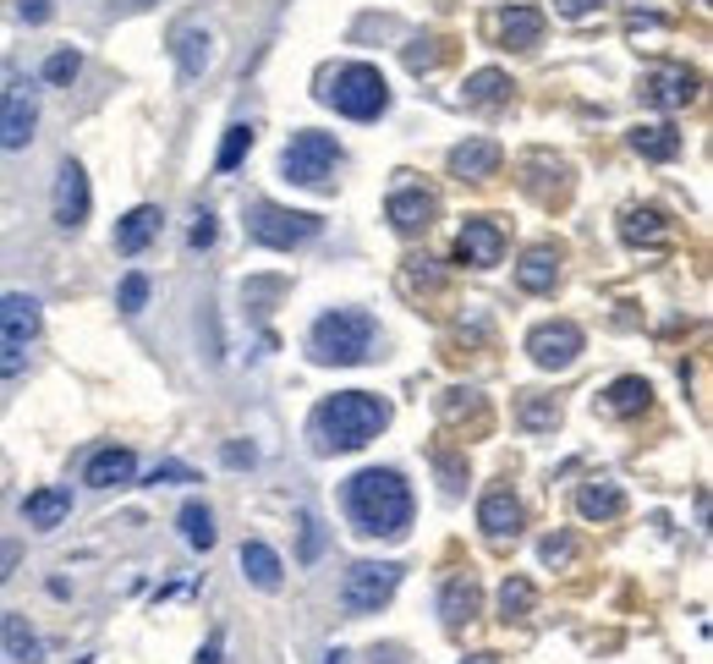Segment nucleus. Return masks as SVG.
I'll use <instances>...</instances> for the list:
<instances>
[{
  "label": "nucleus",
  "instance_id": "f257e3e1",
  "mask_svg": "<svg viewBox=\"0 0 713 664\" xmlns=\"http://www.w3.org/2000/svg\"><path fill=\"white\" fill-rule=\"evenodd\" d=\"M346 516L369 538H401L412 527V489L396 467H363L346 478Z\"/></svg>",
  "mask_w": 713,
  "mask_h": 664
},
{
  "label": "nucleus",
  "instance_id": "f03ea898",
  "mask_svg": "<svg viewBox=\"0 0 713 664\" xmlns=\"http://www.w3.org/2000/svg\"><path fill=\"white\" fill-rule=\"evenodd\" d=\"M385 429H390V401L369 396V391H340V396L318 401L313 423H307V434H313L318 451H363Z\"/></svg>",
  "mask_w": 713,
  "mask_h": 664
},
{
  "label": "nucleus",
  "instance_id": "7ed1b4c3",
  "mask_svg": "<svg viewBox=\"0 0 713 664\" xmlns=\"http://www.w3.org/2000/svg\"><path fill=\"white\" fill-rule=\"evenodd\" d=\"M379 347V324L374 313L363 307H335V313H318L313 329H307V352L313 363L324 369H356V363H369Z\"/></svg>",
  "mask_w": 713,
  "mask_h": 664
},
{
  "label": "nucleus",
  "instance_id": "20e7f679",
  "mask_svg": "<svg viewBox=\"0 0 713 664\" xmlns=\"http://www.w3.org/2000/svg\"><path fill=\"white\" fill-rule=\"evenodd\" d=\"M324 105H335V110H340V116H351V121H379V116H385V105H390V89H385L379 67L351 61V67H340V72L329 78Z\"/></svg>",
  "mask_w": 713,
  "mask_h": 664
},
{
  "label": "nucleus",
  "instance_id": "39448f33",
  "mask_svg": "<svg viewBox=\"0 0 713 664\" xmlns=\"http://www.w3.org/2000/svg\"><path fill=\"white\" fill-rule=\"evenodd\" d=\"M401 587V566L396 560H356L346 576H340V609L346 615H374L396 598Z\"/></svg>",
  "mask_w": 713,
  "mask_h": 664
},
{
  "label": "nucleus",
  "instance_id": "423d86ee",
  "mask_svg": "<svg viewBox=\"0 0 713 664\" xmlns=\"http://www.w3.org/2000/svg\"><path fill=\"white\" fill-rule=\"evenodd\" d=\"M335 165H340V143L329 132H296L280 154V176L296 187H324Z\"/></svg>",
  "mask_w": 713,
  "mask_h": 664
},
{
  "label": "nucleus",
  "instance_id": "0eeeda50",
  "mask_svg": "<svg viewBox=\"0 0 713 664\" xmlns=\"http://www.w3.org/2000/svg\"><path fill=\"white\" fill-rule=\"evenodd\" d=\"M247 231L264 247H302V242H313L324 231V220L302 214V209H280V203H253L247 209Z\"/></svg>",
  "mask_w": 713,
  "mask_h": 664
},
{
  "label": "nucleus",
  "instance_id": "6e6552de",
  "mask_svg": "<svg viewBox=\"0 0 713 664\" xmlns=\"http://www.w3.org/2000/svg\"><path fill=\"white\" fill-rule=\"evenodd\" d=\"M39 127V89L28 78H12L0 94V149H28Z\"/></svg>",
  "mask_w": 713,
  "mask_h": 664
},
{
  "label": "nucleus",
  "instance_id": "1a4fd4ad",
  "mask_svg": "<svg viewBox=\"0 0 713 664\" xmlns=\"http://www.w3.org/2000/svg\"><path fill=\"white\" fill-rule=\"evenodd\" d=\"M527 352H533V363H538V369L560 374V369H571V363L582 358V329H576V324H565V318L538 324L533 336H527Z\"/></svg>",
  "mask_w": 713,
  "mask_h": 664
},
{
  "label": "nucleus",
  "instance_id": "9d476101",
  "mask_svg": "<svg viewBox=\"0 0 713 664\" xmlns=\"http://www.w3.org/2000/svg\"><path fill=\"white\" fill-rule=\"evenodd\" d=\"M385 214H390V225H396L401 236H423V231L440 220V198L423 193V187H401V193H390Z\"/></svg>",
  "mask_w": 713,
  "mask_h": 664
},
{
  "label": "nucleus",
  "instance_id": "9b49d317",
  "mask_svg": "<svg viewBox=\"0 0 713 664\" xmlns=\"http://www.w3.org/2000/svg\"><path fill=\"white\" fill-rule=\"evenodd\" d=\"M642 100L658 105V110H680V105L697 100V72H686V67H658V72L642 78Z\"/></svg>",
  "mask_w": 713,
  "mask_h": 664
},
{
  "label": "nucleus",
  "instance_id": "f8f14e48",
  "mask_svg": "<svg viewBox=\"0 0 713 664\" xmlns=\"http://www.w3.org/2000/svg\"><path fill=\"white\" fill-rule=\"evenodd\" d=\"M89 176H83V165L78 160H67L61 165V176H56V225H67V231H78L83 220H89Z\"/></svg>",
  "mask_w": 713,
  "mask_h": 664
},
{
  "label": "nucleus",
  "instance_id": "ddd939ff",
  "mask_svg": "<svg viewBox=\"0 0 713 664\" xmlns=\"http://www.w3.org/2000/svg\"><path fill=\"white\" fill-rule=\"evenodd\" d=\"M456 253H461V264H472V269H494V264L505 258V231H500L494 220H467Z\"/></svg>",
  "mask_w": 713,
  "mask_h": 664
},
{
  "label": "nucleus",
  "instance_id": "4468645a",
  "mask_svg": "<svg viewBox=\"0 0 713 664\" xmlns=\"http://www.w3.org/2000/svg\"><path fill=\"white\" fill-rule=\"evenodd\" d=\"M478 527H483L494 544L516 538V533H522V500H516L511 489H494V494H483V505H478Z\"/></svg>",
  "mask_w": 713,
  "mask_h": 664
},
{
  "label": "nucleus",
  "instance_id": "2eb2a0df",
  "mask_svg": "<svg viewBox=\"0 0 713 664\" xmlns=\"http://www.w3.org/2000/svg\"><path fill=\"white\" fill-rule=\"evenodd\" d=\"M0 336L7 341H34L39 336V302L23 296V291H0Z\"/></svg>",
  "mask_w": 713,
  "mask_h": 664
},
{
  "label": "nucleus",
  "instance_id": "dca6fc26",
  "mask_svg": "<svg viewBox=\"0 0 713 664\" xmlns=\"http://www.w3.org/2000/svg\"><path fill=\"white\" fill-rule=\"evenodd\" d=\"M132 478H138V456L121 451V445L94 451V462H89V473H83L89 489H121V484H132Z\"/></svg>",
  "mask_w": 713,
  "mask_h": 664
},
{
  "label": "nucleus",
  "instance_id": "f3484780",
  "mask_svg": "<svg viewBox=\"0 0 713 664\" xmlns=\"http://www.w3.org/2000/svg\"><path fill=\"white\" fill-rule=\"evenodd\" d=\"M478 609H483L478 576H472V571L451 576V582H445V593H440V615H445V626H467V620H472Z\"/></svg>",
  "mask_w": 713,
  "mask_h": 664
},
{
  "label": "nucleus",
  "instance_id": "a211bd4d",
  "mask_svg": "<svg viewBox=\"0 0 713 664\" xmlns=\"http://www.w3.org/2000/svg\"><path fill=\"white\" fill-rule=\"evenodd\" d=\"M494 171H500V143L472 138V143L451 149V176H461V182H483V176H494Z\"/></svg>",
  "mask_w": 713,
  "mask_h": 664
},
{
  "label": "nucleus",
  "instance_id": "6ab92c4d",
  "mask_svg": "<svg viewBox=\"0 0 713 664\" xmlns=\"http://www.w3.org/2000/svg\"><path fill=\"white\" fill-rule=\"evenodd\" d=\"M538 39H543V12L538 7H511L500 18V45L505 50H533Z\"/></svg>",
  "mask_w": 713,
  "mask_h": 664
},
{
  "label": "nucleus",
  "instance_id": "aec40b11",
  "mask_svg": "<svg viewBox=\"0 0 713 664\" xmlns=\"http://www.w3.org/2000/svg\"><path fill=\"white\" fill-rule=\"evenodd\" d=\"M160 220H165V214H160L154 203H138V209H132V214L116 225V247H121L127 258H132V253H143V247L160 236Z\"/></svg>",
  "mask_w": 713,
  "mask_h": 664
},
{
  "label": "nucleus",
  "instance_id": "412c9836",
  "mask_svg": "<svg viewBox=\"0 0 713 664\" xmlns=\"http://www.w3.org/2000/svg\"><path fill=\"white\" fill-rule=\"evenodd\" d=\"M171 50H176V61H182V78H203L209 61H214V39H209L203 28H192V23L176 28V45H171Z\"/></svg>",
  "mask_w": 713,
  "mask_h": 664
},
{
  "label": "nucleus",
  "instance_id": "4be33fe9",
  "mask_svg": "<svg viewBox=\"0 0 713 664\" xmlns=\"http://www.w3.org/2000/svg\"><path fill=\"white\" fill-rule=\"evenodd\" d=\"M23 516H28V527L50 533V527H61V522L72 516V494H67V489H39V494L23 500Z\"/></svg>",
  "mask_w": 713,
  "mask_h": 664
},
{
  "label": "nucleus",
  "instance_id": "5701e85b",
  "mask_svg": "<svg viewBox=\"0 0 713 664\" xmlns=\"http://www.w3.org/2000/svg\"><path fill=\"white\" fill-rule=\"evenodd\" d=\"M242 571H247V582L264 587V593L280 587V555H274L264 538H247V544H242Z\"/></svg>",
  "mask_w": 713,
  "mask_h": 664
},
{
  "label": "nucleus",
  "instance_id": "b1692460",
  "mask_svg": "<svg viewBox=\"0 0 713 664\" xmlns=\"http://www.w3.org/2000/svg\"><path fill=\"white\" fill-rule=\"evenodd\" d=\"M647 401H653V385L636 380V374H626V380H615V385L604 391V407H609L615 418H636V412H647Z\"/></svg>",
  "mask_w": 713,
  "mask_h": 664
},
{
  "label": "nucleus",
  "instance_id": "393cba45",
  "mask_svg": "<svg viewBox=\"0 0 713 664\" xmlns=\"http://www.w3.org/2000/svg\"><path fill=\"white\" fill-rule=\"evenodd\" d=\"M576 511H582L587 522H609V516H620V511H626V494H620V484L598 478V484H587V489L576 494Z\"/></svg>",
  "mask_w": 713,
  "mask_h": 664
},
{
  "label": "nucleus",
  "instance_id": "a878e982",
  "mask_svg": "<svg viewBox=\"0 0 713 664\" xmlns=\"http://www.w3.org/2000/svg\"><path fill=\"white\" fill-rule=\"evenodd\" d=\"M516 280H522V291H549V286L560 280V253H554V247H533V253L516 264Z\"/></svg>",
  "mask_w": 713,
  "mask_h": 664
},
{
  "label": "nucleus",
  "instance_id": "bb28decb",
  "mask_svg": "<svg viewBox=\"0 0 713 664\" xmlns=\"http://www.w3.org/2000/svg\"><path fill=\"white\" fill-rule=\"evenodd\" d=\"M631 149H636L642 160H675V154H680V132L664 127V121H647V127L631 132Z\"/></svg>",
  "mask_w": 713,
  "mask_h": 664
},
{
  "label": "nucleus",
  "instance_id": "cd10ccee",
  "mask_svg": "<svg viewBox=\"0 0 713 664\" xmlns=\"http://www.w3.org/2000/svg\"><path fill=\"white\" fill-rule=\"evenodd\" d=\"M620 236H626L631 247H642V242H664L669 225H664L658 209H626V214H620Z\"/></svg>",
  "mask_w": 713,
  "mask_h": 664
},
{
  "label": "nucleus",
  "instance_id": "c85d7f7f",
  "mask_svg": "<svg viewBox=\"0 0 713 664\" xmlns=\"http://www.w3.org/2000/svg\"><path fill=\"white\" fill-rule=\"evenodd\" d=\"M0 637H7V653H12L17 664H39V659H45V648H39V637L28 631V620H23V615H7Z\"/></svg>",
  "mask_w": 713,
  "mask_h": 664
},
{
  "label": "nucleus",
  "instance_id": "c756f323",
  "mask_svg": "<svg viewBox=\"0 0 713 664\" xmlns=\"http://www.w3.org/2000/svg\"><path fill=\"white\" fill-rule=\"evenodd\" d=\"M505 94H511V78L494 72V67H483V72L467 78V105H500Z\"/></svg>",
  "mask_w": 713,
  "mask_h": 664
},
{
  "label": "nucleus",
  "instance_id": "7c9ffc66",
  "mask_svg": "<svg viewBox=\"0 0 713 664\" xmlns=\"http://www.w3.org/2000/svg\"><path fill=\"white\" fill-rule=\"evenodd\" d=\"M182 538L192 544V549H214V516H209V505H187L182 511Z\"/></svg>",
  "mask_w": 713,
  "mask_h": 664
},
{
  "label": "nucleus",
  "instance_id": "2f4dec72",
  "mask_svg": "<svg viewBox=\"0 0 713 664\" xmlns=\"http://www.w3.org/2000/svg\"><path fill=\"white\" fill-rule=\"evenodd\" d=\"M247 149H253V127L247 121H236V127H225V143H220V171H236L242 160H247Z\"/></svg>",
  "mask_w": 713,
  "mask_h": 664
},
{
  "label": "nucleus",
  "instance_id": "473e14b6",
  "mask_svg": "<svg viewBox=\"0 0 713 664\" xmlns=\"http://www.w3.org/2000/svg\"><path fill=\"white\" fill-rule=\"evenodd\" d=\"M527 609H533V582L511 576V582L500 587V615H505V620H522Z\"/></svg>",
  "mask_w": 713,
  "mask_h": 664
},
{
  "label": "nucleus",
  "instance_id": "72a5a7b5",
  "mask_svg": "<svg viewBox=\"0 0 713 664\" xmlns=\"http://www.w3.org/2000/svg\"><path fill=\"white\" fill-rule=\"evenodd\" d=\"M83 72V56L78 50H56L50 61H45V83H72Z\"/></svg>",
  "mask_w": 713,
  "mask_h": 664
},
{
  "label": "nucleus",
  "instance_id": "f704fd0d",
  "mask_svg": "<svg viewBox=\"0 0 713 664\" xmlns=\"http://www.w3.org/2000/svg\"><path fill=\"white\" fill-rule=\"evenodd\" d=\"M522 423H527V429H554V423H560V407H554V401H538V396H522Z\"/></svg>",
  "mask_w": 713,
  "mask_h": 664
},
{
  "label": "nucleus",
  "instance_id": "c9c22d12",
  "mask_svg": "<svg viewBox=\"0 0 713 664\" xmlns=\"http://www.w3.org/2000/svg\"><path fill=\"white\" fill-rule=\"evenodd\" d=\"M149 302V275H127L121 280V313H143Z\"/></svg>",
  "mask_w": 713,
  "mask_h": 664
},
{
  "label": "nucleus",
  "instance_id": "e433bc0d",
  "mask_svg": "<svg viewBox=\"0 0 713 664\" xmlns=\"http://www.w3.org/2000/svg\"><path fill=\"white\" fill-rule=\"evenodd\" d=\"M543 560H549V566H571V560H576V538H565V533H560V538H543Z\"/></svg>",
  "mask_w": 713,
  "mask_h": 664
},
{
  "label": "nucleus",
  "instance_id": "4c0bfd02",
  "mask_svg": "<svg viewBox=\"0 0 713 664\" xmlns=\"http://www.w3.org/2000/svg\"><path fill=\"white\" fill-rule=\"evenodd\" d=\"M296 522H302V560H318V549H324V533H318V522H313L307 511H302Z\"/></svg>",
  "mask_w": 713,
  "mask_h": 664
},
{
  "label": "nucleus",
  "instance_id": "58836bf2",
  "mask_svg": "<svg viewBox=\"0 0 713 664\" xmlns=\"http://www.w3.org/2000/svg\"><path fill=\"white\" fill-rule=\"evenodd\" d=\"M12 374H23V347L17 341H0V380H12Z\"/></svg>",
  "mask_w": 713,
  "mask_h": 664
},
{
  "label": "nucleus",
  "instance_id": "ea45409f",
  "mask_svg": "<svg viewBox=\"0 0 713 664\" xmlns=\"http://www.w3.org/2000/svg\"><path fill=\"white\" fill-rule=\"evenodd\" d=\"M23 23H50V0H17Z\"/></svg>",
  "mask_w": 713,
  "mask_h": 664
},
{
  "label": "nucleus",
  "instance_id": "a19ab883",
  "mask_svg": "<svg viewBox=\"0 0 713 664\" xmlns=\"http://www.w3.org/2000/svg\"><path fill=\"white\" fill-rule=\"evenodd\" d=\"M187 242H192V247H214V214H198V225H192Z\"/></svg>",
  "mask_w": 713,
  "mask_h": 664
},
{
  "label": "nucleus",
  "instance_id": "79ce46f5",
  "mask_svg": "<svg viewBox=\"0 0 713 664\" xmlns=\"http://www.w3.org/2000/svg\"><path fill=\"white\" fill-rule=\"evenodd\" d=\"M154 484H192V467H176V462H165V467H154Z\"/></svg>",
  "mask_w": 713,
  "mask_h": 664
},
{
  "label": "nucleus",
  "instance_id": "37998d69",
  "mask_svg": "<svg viewBox=\"0 0 713 664\" xmlns=\"http://www.w3.org/2000/svg\"><path fill=\"white\" fill-rule=\"evenodd\" d=\"M225 462H231V467H253L258 451H253V445H225Z\"/></svg>",
  "mask_w": 713,
  "mask_h": 664
},
{
  "label": "nucleus",
  "instance_id": "c03bdc74",
  "mask_svg": "<svg viewBox=\"0 0 713 664\" xmlns=\"http://www.w3.org/2000/svg\"><path fill=\"white\" fill-rule=\"evenodd\" d=\"M593 7H598V0H560V12H565V18H587Z\"/></svg>",
  "mask_w": 713,
  "mask_h": 664
},
{
  "label": "nucleus",
  "instance_id": "a18cd8bd",
  "mask_svg": "<svg viewBox=\"0 0 713 664\" xmlns=\"http://www.w3.org/2000/svg\"><path fill=\"white\" fill-rule=\"evenodd\" d=\"M12 566H17V544H0V582H7Z\"/></svg>",
  "mask_w": 713,
  "mask_h": 664
},
{
  "label": "nucleus",
  "instance_id": "49530a36",
  "mask_svg": "<svg viewBox=\"0 0 713 664\" xmlns=\"http://www.w3.org/2000/svg\"><path fill=\"white\" fill-rule=\"evenodd\" d=\"M198 664H220V637H214V642H209V648L198 653Z\"/></svg>",
  "mask_w": 713,
  "mask_h": 664
},
{
  "label": "nucleus",
  "instance_id": "de8ad7c7",
  "mask_svg": "<svg viewBox=\"0 0 713 664\" xmlns=\"http://www.w3.org/2000/svg\"><path fill=\"white\" fill-rule=\"evenodd\" d=\"M461 664H500V659H494V653H467Z\"/></svg>",
  "mask_w": 713,
  "mask_h": 664
},
{
  "label": "nucleus",
  "instance_id": "09e8293b",
  "mask_svg": "<svg viewBox=\"0 0 713 664\" xmlns=\"http://www.w3.org/2000/svg\"><path fill=\"white\" fill-rule=\"evenodd\" d=\"M121 7H127V12H143V7H154V0H121Z\"/></svg>",
  "mask_w": 713,
  "mask_h": 664
}]
</instances>
